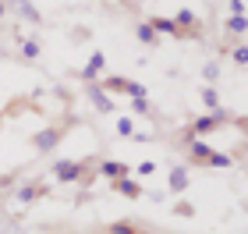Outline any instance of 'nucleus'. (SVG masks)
Segmentation results:
<instances>
[{
	"label": "nucleus",
	"instance_id": "1",
	"mask_svg": "<svg viewBox=\"0 0 248 234\" xmlns=\"http://www.w3.org/2000/svg\"><path fill=\"white\" fill-rule=\"evenodd\" d=\"M96 167H99V156H89V160H57L50 174L61 185H89L96 177Z\"/></svg>",
	"mask_w": 248,
	"mask_h": 234
},
{
	"label": "nucleus",
	"instance_id": "2",
	"mask_svg": "<svg viewBox=\"0 0 248 234\" xmlns=\"http://www.w3.org/2000/svg\"><path fill=\"white\" fill-rule=\"evenodd\" d=\"M231 114L227 110H209V114H202V117H195V121H188V125L177 131V135H181V142H191V139H206V135H213V131H220L223 125H231Z\"/></svg>",
	"mask_w": 248,
	"mask_h": 234
},
{
	"label": "nucleus",
	"instance_id": "3",
	"mask_svg": "<svg viewBox=\"0 0 248 234\" xmlns=\"http://www.w3.org/2000/svg\"><path fill=\"white\" fill-rule=\"evenodd\" d=\"M67 128H71V121H57V125H46L43 131H36V135L29 139V146L36 149V153H50V149H57L61 142H64Z\"/></svg>",
	"mask_w": 248,
	"mask_h": 234
},
{
	"label": "nucleus",
	"instance_id": "4",
	"mask_svg": "<svg viewBox=\"0 0 248 234\" xmlns=\"http://www.w3.org/2000/svg\"><path fill=\"white\" fill-rule=\"evenodd\" d=\"M50 192H53V188L43 181V177H32V181H21V185L15 188V203H18V206H32L36 199H46Z\"/></svg>",
	"mask_w": 248,
	"mask_h": 234
},
{
	"label": "nucleus",
	"instance_id": "5",
	"mask_svg": "<svg viewBox=\"0 0 248 234\" xmlns=\"http://www.w3.org/2000/svg\"><path fill=\"white\" fill-rule=\"evenodd\" d=\"M103 93H121V96H149V89H145L142 82H131V78H124V75H110V78H103Z\"/></svg>",
	"mask_w": 248,
	"mask_h": 234
},
{
	"label": "nucleus",
	"instance_id": "6",
	"mask_svg": "<svg viewBox=\"0 0 248 234\" xmlns=\"http://www.w3.org/2000/svg\"><path fill=\"white\" fill-rule=\"evenodd\" d=\"M99 234H153V227H145L142 220H131V217H121V220H110L103 224Z\"/></svg>",
	"mask_w": 248,
	"mask_h": 234
},
{
	"label": "nucleus",
	"instance_id": "7",
	"mask_svg": "<svg viewBox=\"0 0 248 234\" xmlns=\"http://www.w3.org/2000/svg\"><path fill=\"white\" fill-rule=\"evenodd\" d=\"M174 21H177V29H181V36H185V39H202V21L195 18V11L181 7V11L174 15Z\"/></svg>",
	"mask_w": 248,
	"mask_h": 234
},
{
	"label": "nucleus",
	"instance_id": "8",
	"mask_svg": "<svg viewBox=\"0 0 248 234\" xmlns=\"http://www.w3.org/2000/svg\"><path fill=\"white\" fill-rule=\"evenodd\" d=\"M103 68H107V53H103V50H93V57L85 61V68L78 71V78H82L85 85H93V82H99V75H103Z\"/></svg>",
	"mask_w": 248,
	"mask_h": 234
},
{
	"label": "nucleus",
	"instance_id": "9",
	"mask_svg": "<svg viewBox=\"0 0 248 234\" xmlns=\"http://www.w3.org/2000/svg\"><path fill=\"white\" fill-rule=\"evenodd\" d=\"M213 153H217V149H213L206 139H191V142H188V163H191V167H209Z\"/></svg>",
	"mask_w": 248,
	"mask_h": 234
},
{
	"label": "nucleus",
	"instance_id": "10",
	"mask_svg": "<svg viewBox=\"0 0 248 234\" xmlns=\"http://www.w3.org/2000/svg\"><path fill=\"white\" fill-rule=\"evenodd\" d=\"M85 96H89V103H93L99 114H114V99H110L107 93H103V85L99 82H93V85H85Z\"/></svg>",
	"mask_w": 248,
	"mask_h": 234
},
{
	"label": "nucleus",
	"instance_id": "11",
	"mask_svg": "<svg viewBox=\"0 0 248 234\" xmlns=\"http://www.w3.org/2000/svg\"><path fill=\"white\" fill-rule=\"evenodd\" d=\"M15 43H18V57L21 61H39V53H43L39 36H15Z\"/></svg>",
	"mask_w": 248,
	"mask_h": 234
},
{
	"label": "nucleus",
	"instance_id": "12",
	"mask_svg": "<svg viewBox=\"0 0 248 234\" xmlns=\"http://www.w3.org/2000/svg\"><path fill=\"white\" fill-rule=\"evenodd\" d=\"M96 177H110V181H117V177H131V167L121 163V160H99Z\"/></svg>",
	"mask_w": 248,
	"mask_h": 234
},
{
	"label": "nucleus",
	"instance_id": "13",
	"mask_svg": "<svg viewBox=\"0 0 248 234\" xmlns=\"http://www.w3.org/2000/svg\"><path fill=\"white\" fill-rule=\"evenodd\" d=\"M145 21H149V25H153V32H156V36H160V32H163V36H170V39H185L174 18H160V15H149Z\"/></svg>",
	"mask_w": 248,
	"mask_h": 234
},
{
	"label": "nucleus",
	"instance_id": "14",
	"mask_svg": "<svg viewBox=\"0 0 248 234\" xmlns=\"http://www.w3.org/2000/svg\"><path fill=\"white\" fill-rule=\"evenodd\" d=\"M188 181H191V177H188V167L177 163L174 171H170V177H167V188H170L174 195H181V192H188Z\"/></svg>",
	"mask_w": 248,
	"mask_h": 234
},
{
	"label": "nucleus",
	"instance_id": "15",
	"mask_svg": "<svg viewBox=\"0 0 248 234\" xmlns=\"http://www.w3.org/2000/svg\"><path fill=\"white\" fill-rule=\"evenodd\" d=\"M110 188L124 199H142V185L135 181V177H117V181H110Z\"/></svg>",
	"mask_w": 248,
	"mask_h": 234
},
{
	"label": "nucleus",
	"instance_id": "16",
	"mask_svg": "<svg viewBox=\"0 0 248 234\" xmlns=\"http://www.w3.org/2000/svg\"><path fill=\"white\" fill-rule=\"evenodd\" d=\"M11 11H15L18 18L32 21V25H39V21H43V15L36 11V4H32V0H15V7H11Z\"/></svg>",
	"mask_w": 248,
	"mask_h": 234
},
{
	"label": "nucleus",
	"instance_id": "17",
	"mask_svg": "<svg viewBox=\"0 0 248 234\" xmlns=\"http://www.w3.org/2000/svg\"><path fill=\"white\" fill-rule=\"evenodd\" d=\"M135 39H139L142 47H156V43H160V36L153 32L149 21H139V25H135Z\"/></svg>",
	"mask_w": 248,
	"mask_h": 234
},
{
	"label": "nucleus",
	"instance_id": "18",
	"mask_svg": "<svg viewBox=\"0 0 248 234\" xmlns=\"http://www.w3.org/2000/svg\"><path fill=\"white\" fill-rule=\"evenodd\" d=\"M199 96H202V103H206V110H220V93H217V85H202Z\"/></svg>",
	"mask_w": 248,
	"mask_h": 234
},
{
	"label": "nucleus",
	"instance_id": "19",
	"mask_svg": "<svg viewBox=\"0 0 248 234\" xmlns=\"http://www.w3.org/2000/svg\"><path fill=\"white\" fill-rule=\"evenodd\" d=\"M223 29H227L231 36H248V15H241V18H227V21H223Z\"/></svg>",
	"mask_w": 248,
	"mask_h": 234
},
{
	"label": "nucleus",
	"instance_id": "20",
	"mask_svg": "<svg viewBox=\"0 0 248 234\" xmlns=\"http://www.w3.org/2000/svg\"><path fill=\"white\" fill-rule=\"evenodd\" d=\"M131 114H156V107L149 103V96H135L131 99Z\"/></svg>",
	"mask_w": 248,
	"mask_h": 234
},
{
	"label": "nucleus",
	"instance_id": "21",
	"mask_svg": "<svg viewBox=\"0 0 248 234\" xmlns=\"http://www.w3.org/2000/svg\"><path fill=\"white\" fill-rule=\"evenodd\" d=\"M170 213H174V217H188V220H191V217H195V206H191L188 199H177V203L170 206Z\"/></svg>",
	"mask_w": 248,
	"mask_h": 234
},
{
	"label": "nucleus",
	"instance_id": "22",
	"mask_svg": "<svg viewBox=\"0 0 248 234\" xmlns=\"http://www.w3.org/2000/svg\"><path fill=\"white\" fill-rule=\"evenodd\" d=\"M21 185V171H7L0 174V192H7V188H18Z\"/></svg>",
	"mask_w": 248,
	"mask_h": 234
},
{
	"label": "nucleus",
	"instance_id": "23",
	"mask_svg": "<svg viewBox=\"0 0 248 234\" xmlns=\"http://www.w3.org/2000/svg\"><path fill=\"white\" fill-rule=\"evenodd\" d=\"M231 61L238 64V68H248V43H238V47L231 50Z\"/></svg>",
	"mask_w": 248,
	"mask_h": 234
},
{
	"label": "nucleus",
	"instance_id": "24",
	"mask_svg": "<svg viewBox=\"0 0 248 234\" xmlns=\"http://www.w3.org/2000/svg\"><path fill=\"white\" fill-rule=\"evenodd\" d=\"M202 78H206V85H217V82H220V64L209 61L206 68H202Z\"/></svg>",
	"mask_w": 248,
	"mask_h": 234
},
{
	"label": "nucleus",
	"instance_id": "25",
	"mask_svg": "<svg viewBox=\"0 0 248 234\" xmlns=\"http://www.w3.org/2000/svg\"><path fill=\"white\" fill-rule=\"evenodd\" d=\"M117 135L121 139H131L135 135V117H117Z\"/></svg>",
	"mask_w": 248,
	"mask_h": 234
},
{
	"label": "nucleus",
	"instance_id": "26",
	"mask_svg": "<svg viewBox=\"0 0 248 234\" xmlns=\"http://www.w3.org/2000/svg\"><path fill=\"white\" fill-rule=\"evenodd\" d=\"M209 167H234V160H231V153H213V160H209Z\"/></svg>",
	"mask_w": 248,
	"mask_h": 234
},
{
	"label": "nucleus",
	"instance_id": "27",
	"mask_svg": "<svg viewBox=\"0 0 248 234\" xmlns=\"http://www.w3.org/2000/svg\"><path fill=\"white\" fill-rule=\"evenodd\" d=\"M245 156H248V142L241 139V142H238V146H231V160H234V163H238V160H245Z\"/></svg>",
	"mask_w": 248,
	"mask_h": 234
},
{
	"label": "nucleus",
	"instance_id": "28",
	"mask_svg": "<svg viewBox=\"0 0 248 234\" xmlns=\"http://www.w3.org/2000/svg\"><path fill=\"white\" fill-rule=\"evenodd\" d=\"M227 11H231V18H241L245 15V0H227Z\"/></svg>",
	"mask_w": 248,
	"mask_h": 234
},
{
	"label": "nucleus",
	"instance_id": "29",
	"mask_svg": "<svg viewBox=\"0 0 248 234\" xmlns=\"http://www.w3.org/2000/svg\"><path fill=\"white\" fill-rule=\"evenodd\" d=\"M231 125H234V128H238V131H241V139L248 142V114H245V117H234V121H231Z\"/></svg>",
	"mask_w": 248,
	"mask_h": 234
},
{
	"label": "nucleus",
	"instance_id": "30",
	"mask_svg": "<svg viewBox=\"0 0 248 234\" xmlns=\"http://www.w3.org/2000/svg\"><path fill=\"white\" fill-rule=\"evenodd\" d=\"M139 174H142V177L156 174V163H153V160H142V163H139Z\"/></svg>",
	"mask_w": 248,
	"mask_h": 234
},
{
	"label": "nucleus",
	"instance_id": "31",
	"mask_svg": "<svg viewBox=\"0 0 248 234\" xmlns=\"http://www.w3.org/2000/svg\"><path fill=\"white\" fill-rule=\"evenodd\" d=\"M7 15V4H4V0H0V18H4Z\"/></svg>",
	"mask_w": 248,
	"mask_h": 234
},
{
	"label": "nucleus",
	"instance_id": "32",
	"mask_svg": "<svg viewBox=\"0 0 248 234\" xmlns=\"http://www.w3.org/2000/svg\"><path fill=\"white\" fill-rule=\"evenodd\" d=\"M0 128H4V110H0Z\"/></svg>",
	"mask_w": 248,
	"mask_h": 234
},
{
	"label": "nucleus",
	"instance_id": "33",
	"mask_svg": "<svg viewBox=\"0 0 248 234\" xmlns=\"http://www.w3.org/2000/svg\"><path fill=\"white\" fill-rule=\"evenodd\" d=\"M245 174H248V163H245Z\"/></svg>",
	"mask_w": 248,
	"mask_h": 234
},
{
	"label": "nucleus",
	"instance_id": "34",
	"mask_svg": "<svg viewBox=\"0 0 248 234\" xmlns=\"http://www.w3.org/2000/svg\"><path fill=\"white\" fill-rule=\"evenodd\" d=\"M0 234H11V231H0Z\"/></svg>",
	"mask_w": 248,
	"mask_h": 234
}]
</instances>
